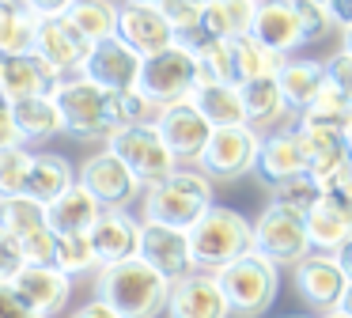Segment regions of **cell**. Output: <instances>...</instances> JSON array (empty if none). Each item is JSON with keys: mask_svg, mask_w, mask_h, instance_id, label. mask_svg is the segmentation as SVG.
Returning a JSON list of instances; mask_svg holds the SVG:
<instances>
[{"mask_svg": "<svg viewBox=\"0 0 352 318\" xmlns=\"http://www.w3.org/2000/svg\"><path fill=\"white\" fill-rule=\"evenodd\" d=\"M170 288L175 280H167L160 269L133 257L122 265H107L95 273V299L110 303L122 318H160L167 315L170 303Z\"/></svg>", "mask_w": 352, "mask_h": 318, "instance_id": "cell-1", "label": "cell"}, {"mask_svg": "<svg viewBox=\"0 0 352 318\" xmlns=\"http://www.w3.org/2000/svg\"><path fill=\"white\" fill-rule=\"evenodd\" d=\"M216 204V186L201 167H178L170 178L144 189V224H167L190 231Z\"/></svg>", "mask_w": 352, "mask_h": 318, "instance_id": "cell-2", "label": "cell"}, {"mask_svg": "<svg viewBox=\"0 0 352 318\" xmlns=\"http://www.w3.org/2000/svg\"><path fill=\"white\" fill-rule=\"evenodd\" d=\"M190 250L197 269L220 273L223 265L254 250V220H246L239 209H228V204H212L190 227Z\"/></svg>", "mask_w": 352, "mask_h": 318, "instance_id": "cell-3", "label": "cell"}, {"mask_svg": "<svg viewBox=\"0 0 352 318\" xmlns=\"http://www.w3.org/2000/svg\"><path fill=\"white\" fill-rule=\"evenodd\" d=\"M216 277H220L223 295H228L235 318H261L276 303V292H280V269L269 257H261L258 250L223 265Z\"/></svg>", "mask_w": 352, "mask_h": 318, "instance_id": "cell-4", "label": "cell"}, {"mask_svg": "<svg viewBox=\"0 0 352 318\" xmlns=\"http://www.w3.org/2000/svg\"><path fill=\"white\" fill-rule=\"evenodd\" d=\"M201 83V65H197V53L190 45L175 42L170 50L163 53H152L144 57V68H140V83L137 91L155 106H175V103H186L193 95V87Z\"/></svg>", "mask_w": 352, "mask_h": 318, "instance_id": "cell-5", "label": "cell"}, {"mask_svg": "<svg viewBox=\"0 0 352 318\" xmlns=\"http://www.w3.org/2000/svg\"><path fill=\"white\" fill-rule=\"evenodd\" d=\"M54 103L61 110L65 133L76 140H110L114 136V121H110V91L99 83L84 80V76H69L57 83Z\"/></svg>", "mask_w": 352, "mask_h": 318, "instance_id": "cell-6", "label": "cell"}, {"mask_svg": "<svg viewBox=\"0 0 352 318\" xmlns=\"http://www.w3.org/2000/svg\"><path fill=\"white\" fill-rule=\"evenodd\" d=\"M254 250L280 269L292 265L296 269L307 254H311V235H307V216L284 209V204L269 201L254 220Z\"/></svg>", "mask_w": 352, "mask_h": 318, "instance_id": "cell-7", "label": "cell"}, {"mask_svg": "<svg viewBox=\"0 0 352 318\" xmlns=\"http://www.w3.org/2000/svg\"><path fill=\"white\" fill-rule=\"evenodd\" d=\"M107 148L114 151V156L122 159V163L129 167L133 174H137L144 189H148V186H155V182H163V178H170V174L178 171L175 151H170V148H167V140L160 136L155 121H148V125L118 129V133L107 140Z\"/></svg>", "mask_w": 352, "mask_h": 318, "instance_id": "cell-8", "label": "cell"}, {"mask_svg": "<svg viewBox=\"0 0 352 318\" xmlns=\"http://www.w3.org/2000/svg\"><path fill=\"white\" fill-rule=\"evenodd\" d=\"M261 136L254 125H228L216 129L208 148L201 151L197 167L208 174L212 182H235L243 174H250L258 167V151H261Z\"/></svg>", "mask_w": 352, "mask_h": 318, "instance_id": "cell-9", "label": "cell"}, {"mask_svg": "<svg viewBox=\"0 0 352 318\" xmlns=\"http://www.w3.org/2000/svg\"><path fill=\"white\" fill-rule=\"evenodd\" d=\"M292 284H296V295L307 307L326 315V310L341 307L352 277H349V269H344L341 254H318V250H311V254L292 269Z\"/></svg>", "mask_w": 352, "mask_h": 318, "instance_id": "cell-10", "label": "cell"}, {"mask_svg": "<svg viewBox=\"0 0 352 318\" xmlns=\"http://www.w3.org/2000/svg\"><path fill=\"white\" fill-rule=\"evenodd\" d=\"M80 186H84L102 209H125L129 201H137V197L144 193L140 178L110 148H102V151H95V156L84 159V167H80Z\"/></svg>", "mask_w": 352, "mask_h": 318, "instance_id": "cell-11", "label": "cell"}, {"mask_svg": "<svg viewBox=\"0 0 352 318\" xmlns=\"http://www.w3.org/2000/svg\"><path fill=\"white\" fill-rule=\"evenodd\" d=\"M155 129H160V136L167 140V148L175 151L178 163H190V167H197L201 151L208 148V140H212V133H216L212 121H208L190 98H186V103H175V106H163V110L155 114Z\"/></svg>", "mask_w": 352, "mask_h": 318, "instance_id": "cell-12", "label": "cell"}, {"mask_svg": "<svg viewBox=\"0 0 352 318\" xmlns=\"http://www.w3.org/2000/svg\"><path fill=\"white\" fill-rule=\"evenodd\" d=\"M140 68H144V57H140L137 50H129V45L114 34V38H102V42L91 45L80 76L99 83L102 91H137Z\"/></svg>", "mask_w": 352, "mask_h": 318, "instance_id": "cell-13", "label": "cell"}, {"mask_svg": "<svg viewBox=\"0 0 352 318\" xmlns=\"http://www.w3.org/2000/svg\"><path fill=\"white\" fill-rule=\"evenodd\" d=\"M118 38H122L129 50H137L140 57H152L163 53L178 42L170 19L163 15V8L155 4H137V0H125L118 8Z\"/></svg>", "mask_w": 352, "mask_h": 318, "instance_id": "cell-14", "label": "cell"}, {"mask_svg": "<svg viewBox=\"0 0 352 318\" xmlns=\"http://www.w3.org/2000/svg\"><path fill=\"white\" fill-rule=\"evenodd\" d=\"M34 53H38L61 80H69V76L84 72L91 42H87L69 19H38V27H34Z\"/></svg>", "mask_w": 352, "mask_h": 318, "instance_id": "cell-15", "label": "cell"}, {"mask_svg": "<svg viewBox=\"0 0 352 318\" xmlns=\"http://www.w3.org/2000/svg\"><path fill=\"white\" fill-rule=\"evenodd\" d=\"M167 318H231V303L223 295V284L216 273H190L175 280L167 303Z\"/></svg>", "mask_w": 352, "mask_h": 318, "instance_id": "cell-16", "label": "cell"}, {"mask_svg": "<svg viewBox=\"0 0 352 318\" xmlns=\"http://www.w3.org/2000/svg\"><path fill=\"white\" fill-rule=\"evenodd\" d=\"M140 257L152 269H160L167 280H182L190 273H197L190 250V231H178L167 224H144L140 227Z\"/></svg>", "mask_w": 352, "mask_h": 318, "instance_id": "cell-17", "label": "cell"}, {"mask_svg": "<svg viewBox=\"0 0 352 318\" xmlns=\"http://www.w3.org/2000/svg\"><path fill=\"white\" fill-rule=\"evenodd\" d=\"M140 227H144V220H133L125 209H102V216L87 231L95 257H99V269L140 257Z\"/></svg>", "mask_w": 352, "mask_h": 318, "instance_id": "cell-18", "label": "cell"}, {"mask_svg": "<svg viewBox=\"0 0 352 318\" xmlns=\"http://www.w3.org/2000/svg\"><path fill=\"white\" fill-rule=\"evenodd\" d=\"M254 174H258L269 189H276L280 182H292V178H299V174H307V159H303V144H299L296 125L269 129V133L261 136V151H258Z\"/></svg>", "mask_w": 352, "mask_h": 318, "instance_id": "cell-19", "label": "cell"}, {"mask_svg": "<svg viewBox=\"0 0 352 318\" xmlns=\"http://www.w3.org/2000/svg\"><path fill=\"white\" fill-rule=\"evenodd\" d=\"M296 133H299V144H303L307 174H311V178H318L322 186H326V182H333L337 174L349 167L352 151H349V144H344V133H341V129L296 121Z\"/></svg>", "mask_w": 352, "mask_h": 318, "instance_id": "cell-20", "label": "cell"}, {"mask_svg": "<svg viewBox=\"0 0 352 318\" xmlns=\"http://www.w3.org/2000/svg\"><path fill=\"white\" fill-rule=\"evenodd\" d=\"M61 76L38 57V53H19V57H4L0 65V91L8 103H23V98L54 95Z\"/></svg>", "mask_w": 352, "mask_h": 318, "instance_id": "cell-21", "label": "cell"}, {"mask_svg": "<svg viewBox=\"0 0 352 318\" xmlns=\"http://www.w3.org/2000/svg\"><path fill=\"white\" fill-rule=\"evenodd\" d=\"M12 284L42 318H57L72 299V277H65L57 265H27Z\"/></svg>", "mask_w": 352, "mask_h": 318, "instance_id": "cell-22", "label": "cell"}, {"mask_svg": "<svg viewBox=\"0 0 352 318\" xmlns=\"http://www.w3.org/2000/svg\"><path fill=\"white\" fill-rule=\"evenodd\" d=\"M250 34L258 38L261 45H269L273 53H280V57H288V53H296L299 45H307L292 0H261Z\"/></svg>", "mask_w": 352, "mask_h": 318, "instance_id": "cell-23", "label": "cell"}, {"mask_svg": "<svg viewBox=\"0 0 352 318\" xmlns=\"http://www.w3.org/2000/svg\"><path fill=\"white\" fill-rule=\"evenodd\" d=\"M80 182V171L57 151H34L31 174H27V197H34L38 204H54L61 193H69Z\"/></svg>", "mask_w": 352, "mask_h": 318, "instance_id": "cell-24", "label": "cell"}, {"mask_svg": "<svg viewBox=\"0 0 352 318\" xmlns=\"http://www.w3.org/2000/svg\"><path fill=\"white\" fill-rule=\"evenodd\" d=\"M326 61H314V57H288L280 68V76H276V83H280L284 91V103H288V110L303 114L307 106L318 98V91L326 87Z\"/></svg>", "mask_w": 352, "mask_h": 318, "instance_id": "cell-25", "label": "cell"}, {"mask_svg": "<svg viewBox=\"0 0 352 318\" xmlns=\"http://www.w3.org/2000/svg\"><path fill=\"white\" fill-rule=\"evenodd\" d=\"M190 103L212 121V129H228V125H246V106H243V87L239 83H216V80H201L193 87Z\"/></svg>", "mask_w": 352, "mask_h": 318, "instance_id": "cell-26", "label": "cell"}, {"mask_svg": "<svg viewBox=\"0 0 352 318\" xmlns=\"http://www.w3.org/2000/svg\"><path fill=\"white\" fill-rule=\"evenodd\" d=\"M99 216H102V204L95 201L80 182L69 193L57 197L54 204H46V220H50V227H54V235H87Z\"/></svg>", "mask_w": 352, "mask_h": 318, "instance_id": "cell-27", "label": "cell"}, {"mask_svg": "<svg viewBox=\"0 0 352 318\" xmlns=\"http://www.w3.org/2000/svg\"><path fill=\"white\" fill-rule=\"evenodd\" d=\"M243 106H246V125H254L258 133L265 125H276L284 114H292L288 103H284V91L276 83V76L243 83Z\"/></svg>", "mask_w": 352, "mask_h": 318, "instance_id": "cell-28", "label": "cell"}, {"mask_svg": "<svg viewBox=\"0 0 352 318\" xmlns=\"http://www.w3.org/2000/svg\"><path fill=\"white\" fill-rule=\"evenodd\" d=\"M12 118H16L23 140H50V136L65 133L61 110H57L54 95H38V98H23V103H12Z\"/></svg>", "mask_w": 352, "mask_h": 318, "instance_id": "cell-29", "label": "cell"}, {"mask_svg": "<svg viewBox=\"0 0 352 318\" xmlns=\"http://www.w3.org/2000/svg\"><path fill=\"white\" fill-rule=\"evenodd\" d=\"M34 19L27 12L23 0H0V53L4 57H19V53H34Z\"/></svg>", "mask_w": 352, "mask_h": 318, "instance_id": "cell-30", "label": "cell"}, {"mask_svg": "<svg viewBox=\"0 0 352 318\" xmlns=\"http://www.w3.org/2000/svg\"><path fill=\"white\" fill-rule=\"evenodd\" d=\"M231 50H235V76H239V87L250 80H265V76H280L284 61L280 53H273L269 45H261L254 34L243 38H231Z\"/></svg>", "mask_w": 352, "mask_h": 318, "instance_id": "cell-31", "label": "cell"}, {"mask_svg": "<svg viewBox=\"0 0 352 318\" xmlns=\"http://www.w3.org/2000/svg\"><path fill=\"white\" fill-rule=\"evenodd\" d=\"M118 8L122 4H114V0H76L65 19L95 45V42H102V38L118 34Z\"/></svg>", "mask_w": 352, "mask_h": 318, "instance_id": "cell-32", "label": "cell"}, {"mask_svg": "<svg viewBox=\"0 0 352 318\" xmlns=\"http://www.w3.org/2000/svg\"><path fill=\"white\" fill-rule=\"evenodd\" d=\"M307 235H311V250L318 254H344V246H352V224L337 216L329 204H318L307 216Z\"/></svg>", "mask_w": 352, "mask_h": 318, "instance_id": "cell-33", "label": "cell"}, {"mask_svg": "<svg viewBox=\"0 0 352 318\" xmlns=\"http://www.w3.org/2000/svg\"><path fill=\"white\" fill-rule=\"evenodd\" d=\"M0 227H8V231L16 235L19 242L31 239L34 231L50 227V220H46V204H38L34 197H27V193H19V197H4V201H0Z\"/></svg>", "mask_w": 352, "mask_h": 318, "instance_id": "cell-34", "label": "cell"}, {"mask_svg": "<svg viewBox=\"0 0 352 318\" xmlns=\"http://www.w3.org/2000/svg\"><path fill=\"white\" fill-rule=\"evenodd\" d=\"M54 265L65 277H84V273H99V257H95L91 235H57V257Z\"/></svg>", "mask_w": 352, "mask_h": 318, "instance_id": "cell-35", "label": "cell"}, {"mask_svg": "<svg viewBox=\"0 0 352 318\" xmlns=\"http://www.w3.org/2000/svg\"><path fill=\"white\" fill-rule=\"evenodd\" d=\"M352 118V106L349 98L341 95V91L333 87V83L326 80V87L318 91V98H314L311 106H307L303 114H299L296 121H307V125H329V129H344V121Z\"/></svg>", "mask_w": 352, "mask_h": 318, "instance_id": "cell-36", "label": "cell"}, {"mask_svg": "<svg viewBox=\"0 0 352 318\" xmlns=\"http://www.w3.org/2000/svg\"><path fill=\"white\" fill-rule=\"evenodd\" d=\"M322 197H326V186H322L318 178H311V174H299V178L280 182V186L273 189V201L284 204V209H292V212H299V216H311L322 204Z\"/></svg>", "mask_w": 352, "mask_h": 318, "instance_id": "cell-37", "label": "cell"}, {"mask_svg": "<svg viewBox=\"0 0 352 318\" xmlns=\"http://www.w3.org/2000/svg\"><path fill=\"white\" fill-rule=\"evenodd\" d=\"M155 114L160 110L140 91H110V121H114V133L118 129H129V125H148V121H155Z\"/></svg>", "mask_w": 352, "mask_h": 318, "instance_id": "cell-38", "label": "cell"}, {"mask_svg": "<svg viewBox=\"0 0 352 318\" xmlns=\"http://www.w3.org/2000/svg\"><path fill=\"white\" fill-rule=\"evenodd\" d=\"M197 65H201V80H216V83H239L235 76V50L231 42H205L197 45Z\"/></svg>", "mask_w": 352, "mask_h": 318, "instance_id": "cell-39", "label": "cell"}, {"mask_svg": "<svg viewBox=\"0 0 352 318\" xmlns=\"http://www.w3.org/2000/svg\"><path fill=\"white\" fill-rule=\"evenodd\" d=\"M31 159H34V151H27V148L0 151V201H4V197H19L27 189Z\"/></svg>", "mask_w": 352, "mask_h": 318, "instance_id": "cell-40", "label": "cell"}, {"mask_svg": "<svg viewBox=\"0 0 352 318\" xmlns=\"http://www.w3.org/2000/svg\"><path fill=\"white\" fill-rule=\"evenodd\" d=\"M296 8V19H299V30H303V42H322L329 30H337V19L329 12V4H314V0H292Z\"/></svg>", "mask_w": 352, "mask_h": 318, "instance_id": "cell-41", "label": "cell"}, {"mask_svg": "<svg viewBox=\"0 0 352 318\" xmlns=\"http://www.w3.org/2000/svg\"><path fill=\"white\" fill-rule=\"evenodd\" d=\"M23 269H27L23 242H19L8 227H0V280H16Z\"/></svg>", "mask_w": 352, "mask_h": 318, "instance_id": "cell-42", "label": "cell"}, {"mask_svg": "<svg viewBox=\"0 0 352 318\" xmlns=\"http://www.w3.org/2000/svg\"><path fill=\"white\" fill-rule=\"evenodd\" d=\"M163 15L170 19V27H175V34L182 38V34H193V30L201 27V12L205 8H197V4H190V0H163Z\"/></svg>", "mask_w": 352, "mask_h": 318, "instance_id": "cell-43", "label": "cell"}, {"mask_svg": "<svg viewBox=\"0 0 352 318\" xmlns=\"http://www.w3.org/2000/svg\"><path fill=\"white\" fill-rule=\"evenodd\" d=\"M326 76H329V83H333V87L349 98V106H352V53L337 50L333 57H326Z\"/></svg>", "mask_w": 352, "mask_h": 318, "instance_id": "cell-44", "label": "cell"}, {"mask_svg": "<svg viewBox=\"0 0 352 318\" xmlns=\"http://www.w3.org/2000/svg\"><path fill=\"white\" fill-rule=\"evenodd\" d=\"M0 318H42V315L16 292L12 280H0Z\"/></svg>", "mask_w": 352, "mask_h": 318, "instance_id": "cell-45", "label": "cell"}, {"mask_svg": "<svg viewBox=\"0 0 352 318\" xmlns=\"http://www.w3.org/2000/svg\"><path fill=\"white\" fill-rule=\"evenodd\" d=\"M23 133H19L16 118H12V103L4 98V91H0V151H12V148H23Z\"/></svg>", "mask_w": 352, "mask_h": 318, "instance_id": "cell-46", "label": "cell"}, {"mask_svg": "<svg viewBox=\"0 0 352 318\" xmlns=\"http://www.w3.org/2000/svg\"><path fill=\"white\" fill-rule=\"evenodd\" d=\"M23 4L34 19H65L76 0H23Z\"/></svg>", "mask_w": 352, "mask_h": 318, "instance_id": "cell-47", "label": "cell"}, {"mask_svg": "<svg viewBox=\"0 0 352 318\" xmlns=\"http://www.w3.org/2000/svg\"><path fill=\"white\" fill-rule=\"evenodd\" d=\"M69 318H122V315H118L110 303H102V299H87L84 307H76Z\"/></svg>", "mask_w": 352, "mask_h": 318, "instance_id": "cell-48", "label": "cell"}, {"mask_svg": "<svg viewBox=\"0 0 352 318\" xmlns=\"http://www.w3.org/2000/svg\"><path fill=\"white\" fill-rule=\"evenodd\" d=\"M329 12H333L337 27H349L352 23V0H329Z\"/></svg>", "mask_w": 352, "mask_h": 318, "instance_id": "cell-49", "label": "cell"}, {"mask_svg": "<svg viewBox=\"0 0 352 318\" xmlns=\"http://www.w3.org/2000/svg\"><path fill=\"white\" fill-rule=\"evenodd\" d=\"M326 186H333V189H341V193H344V197H349V201H352V159H349V167H344V171H341V174H337V178H333V182H326Z\"/></svg>", "mask_w": 352, "mask_h": 318, "instance_id": "cell-50", "label": "cell"}, {"mask_svg": "<svg viewBox=\"0 0 352 318\" xmlns=\"http://www.w3.org/2000/svg\"><path fill=\"white\" fill-rule=\"evenodd\" d=\"M341 50L352 53V23H349V27H341Z\"/></svg>", "mask_w": 352, "mask_h": 318, "instance_id": "cell-51", "label": "cell"}, {"mask_svg": "<svg viewBox=\"0 0 352 318\" xmlns=\"http://www.w3.org/2000/svg\"><path fill=\"white\" fill-rule=\"evenodd\" d=\"M341 310H344V315H352V284H349V292H344V299H341Z\"/></svg>", "mask_w": 352, "mask_h": 318, "instance_id": "cell-52", "label": "cell"}, {"mask_svg": "<svg viewBox=\"0 0 352 318\" xmlns=\"http://www.w3.org/2000/svg\"><path fill=\"white\" fill-rule=\"evenodd\" d=\"M341 262H344V269H349V277H352V246H344V254H341Z\"/></svg>", "mask_w": 352, "mask_h": 318, "instance_id": "cell-53", "label": "cell"}, {"mask_svg": "<svg viewBox=\"0 0 352 318\" xmlns=\"http://www.w3.org/2000/svg\"><path fill=\"white\" fill-rule=\"evenodd\" d=\"M341 133H344V144H349V151H352V118L344 121V129H341Z\"/></svg>", "mask_w": 352, "mask_h": 318, "instance_id": "cell-54", "label": "cell"}, {"mask_svg": "<svg viewBox=\"0 0 352 318\" xmlns=\"http://www.w3.org/2000/svg\"><path fill=\"white\" fill-rule=\"evenodd\" d=\"M318 318H352V315H344V310L337 307V310H326V315H318Z\"/></svg>", "mask_w": 352, "mask_h": 318, "instance_id": "cell-55", "label": "cell"}, {"mask_svg": "<svg viewBox=\"0 0 352 318\" xmlns=\"http://www.w3.org/2000/svg\"><path fill=\"white\" fill-rule=\"evenodd\" d=\"M190 4H197V8H208V4H216V0H190Z\"/></svg>", "mask_w": 352, "mask_h": 318, "instance_id": "cell-56", "label": "cell"}, {"mask_svg": "<svg viewBox=\"0 0 352 318\" xmlns=\"http://www.w3.org/2000/svg\"><path fill=\"white\" fill-rule=\"evenodd\" d=\"M137 4H155V8H160V4H163V0H137Z\"/></svg>", "mask_w": 352, "mask_h": 318, "instance_id": "cell-57", "label": "cell"}, {"mask_svg": "<svg viewBox=\"0 0 352 318\" xmlns=\"http://www.w3.org/2000/svg\"><path fill=\"white\" fill-rule=\"evenodd\" d=\"M314 4H329V0H314Z\"/></svg>", "mask_w": 352, "mask_h": 318, "instance_id": "cell-58", "label": "cell"}, {"mask_svg": "<svg viewBox=\"0 0 352 318\" xmlns=\"http://www.w3.org/2000/svg\"><path fill=\"white\" fill-rule=\"evenodd\" d=\"M0 65H4V53H0Z\"/></svg>", "mask_w": 352, "mask_h": 318, "instance_id": "cell-59", "label": "cell"}, {"mask_svg": "<svg viewBox=\"0 0 352 318\" xmlns=\"http://www.w3.org/2000/svg\"><path fill=\"white\" fill-rule=\"evenodd\" d=\"M296 318H299V315H296Z\"/></svg>", "mask_w": 352, "mask_h": 318, "instance_id": "cell-60", "label": "cell"}]
</instances>
